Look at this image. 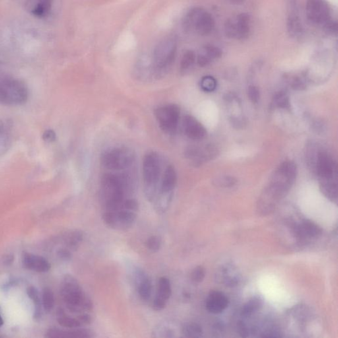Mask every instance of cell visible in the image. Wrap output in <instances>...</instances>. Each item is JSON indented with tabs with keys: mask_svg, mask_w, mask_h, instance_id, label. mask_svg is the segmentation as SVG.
Instances as JSON below:
<instances>
[{
	"mask_svg": "<svg viewBox=\"0 0 338 338\" xmlns=\"http://www.w3.org/2000/svg\"><path fill=\"white\" fill-rule=\"evenodd\" d=\"M297 168L293 161H284L273 172L268 185L260 195L257 207L264 213H272L295 181Z\"/></svg>",
	"mask_w": 338,
	"mask_h": 338,
	"instance_id": "obj_1",
	"label": "cell"
},
{
	"mask_svg": "<svg viewBox=\"0 0 338 338\" xmlns=\"http://www.w3.org/2000/svg\"><path fill=\"white\" fill-rule=\"evenodd\" d=\"M130 180L125 175L105 174L101 180V194L105 211H117L124 209L125 194Z\"/></svg>",
	"mask_w": 338,
	"mask_h": 338,
	"instance_id": "obj_2",
	"label": "cell"
},
{
	"mask_svg": "<svg viewBox=\"0 0 338 338\" xmlns=\"http://www.w3.org/2000/svg\"><path fill=\"white\" fill-rule=\"evenodd\" d=\"M60 293L64 303L70 312H89L92 310V301L84 293L80 284L72 275H66L64 276Z\"/></svg>",
	"mask_w": 338,
	"mask_h": 338,
	"instance_id": "obj_3",
	"label": "cell"
},
{
	"mask_svg": "<svg viewBox=\"0 0 338 338\" xmlns=\"http://www.w3.org/2000/svg\"><path fill=\"white\" fill-rule=\"evenodd\" d=\"M182 26L186 32L207 36L214 30L215 20L204 8H194L184 16Z\"/></svg>",
	"mask_w": 338,
	"mask_h": 338,
	"instance_id": "obj_4",
	"label": "cell"
},
{
	"mask_svg": "<svg viewBox=\"0 0 338 338\" xmlns=\"http://www.w3.org/2000/svg\"><path fill=\"white\" fill-rule=\"evenodd\" d=\"M28 89L24 83L13 78H0V103L22 105L28 101Z\"/></svg>",
	"mask_w": 338,
	"mask_h": 338,
	"instance_id": "obj_5",
	"label": "cell"
},
{
	"mask_svg": "<svg viewBox=\"0 0 338 338\" xmlns=\"http://www.w3.org/2000/svg\"><path fill=\"white\" fill-rule=\"evenodd\" d=\"M177 51V42L175 37L163 39L155 48L153 54V64L155 71L163 72L175 61Z\"/></svg>",
	"mask_w": 338,
	"mask_h": 338,
	"instance_id": "obj_6",
	"label": "cell"
},
{
	"mask_svg": "<svg viewBox=\"0 0 338 338\" xmlns=\"http://www.w3.org/2000/svg\"><path fill=\"white\" fill-rule=\"evenodd\" d=\"M134 154L126 147H114L104 151L101 163L110 171H122L131 167L134 163Z\"/></svg>",
	"mask_w": 338,
	"mask_h": 338,
	"instance_id": "obj_7",
	"label": "cell"
},
{
	"mask_svg": "<svg viewBox=\"0 0 338 338\" xmlns=\"http://www.w3.org/2000/svg\"><path fill=\"white\" fill-rule=\"evenodd\" d=\"M161 176V162L156 153L150 152L145 155L143 161V177L147 196L152 199Z\"/></svg>",
	"mask_w": 338,
	"mask_h": 338,
	"instance_id": "obj_8",
	"label": "cell"
},
{
	"mask_svg": "<svg viewBox=\"0 0 338 338\" xmlns=\"http://www.w3.org/2000/svg\"><path fill=\"white\" fill-rule=\"evenodd\" d=\"M226 35L229 38L244 41L249 37L251 19L247 14H240L229 19L225 25Z\"/></svg>",
	"mask_w": 338,
	"mask_h": 338,
	"instance_id": "obj_9",
	"label": "cell"
},
{
	"mask_svg": "<svg viewBox=\"0 0 338 338\" xmlns=\"http://www.w3.org/2000/svg\"><path fill=\"white\" fill-rule=\"evenodd\" d=\"M180 113V108L173 104L158 108L155 115L161 129L167 134H171L177 130Z\"/></svg>",
	"mask_w": 338,
	"mask_h": 338,
	"instance_id": "obj_10",
	"label": "cell"
},
{
	"mask_svg": "<svg viewBox=\"0 0 338 338\" xmlns=\"http://www.w3.org/2000/svg\"><path fill=\"white\" fill-rule=\"evenodd\" d=\"M306 15L309 22L312 24L327 26L330 20V8L324 0H307Z\"/></svg>",
	"mask_w": 338,
	"mask_h": 338,
	"instance_id": "obj_11",
	"label": "cell"
},
{
	"mask_svg": "<svg viewBox=\"0 0 338 338\" xmlns=\"http://www.w3.org/2000/svg\"><path fill=\"white\" fill-rule=\"evenodd\" d=\"M137 215L134 211L122 209L117 211H105L103 219L109 227L115 229L125 230L133 225Z\"/></svg>",
	"mask_w": 338,
	"mask_h": 338,
	"instance_id": "obj_12",
	"label": "cell"
},
{
	"mask_svg": "<svg viewBox=\"0 0 338 338\" xmlns=\"http://www.w3.org/2000/svg\"><path fill=\"white\" fill-rule=\"evenodd\" d=\"M314 169L320 182L337 180L336 164L325 151H321L317 153Z\"/></svg>",
	"mask_w": 338,
	"mask_h": 338,
	"instance_id": "obj_13",
	"label": "cell"
},
{
	"mask_svg": "<svg viewBox=\"0 0 338 338\" xmlns=\"http://www.w3.org/2000/svg\"><path fill=\"white\" fill-rule=\"evenodd\" d=\"M287 30L290 36L298 38L303 33L299 11L295 0H289L287 4Z\"/></svg>",
	"mask_w": 338,
	"mask_h": 338,
	"instance_id": "obj_14",
	"label": "cell"
},
{
	"mask_svg": "<svg viewBox=\"0 0 338 338\" xmlns=\"http://www.w3.org/2000/svg\"><path fill=\"white\" fill-rule=\"evenodd\" d=\"M322 232L319 226L308 219H303L293 227L294 235L300 241L319 237L322 235Z\"/></svg>",
	"mask_w": 338,
	"mask_h": 338,
	"instance_id": "obj_15",
	"label": "cell"
},
{
	"mask_svg": "<svg viewBox=\"0 0 338 338\" xmlns=\"http://www.w3.org/2000/svg\"><path fill=\"white\" fill-rule=\"evenodd\" d=\"M229 298L222 292L212 291L209 293L206 301V307L212 314H220L229 305Z\"/></svg>",
	"mask_w": 338,
	"mask_h": 338,
	"instance_id": "obj_16",
	"label": "cell"
},
{
	"mask_svg": "<svg viewBox=\"0 0 338 338\" xmlns=\"http://www.w3.org/2000/svg\"><path fill=\"white\" fill-rule=\"evenodd\" d=\"M183 128L186 136L193 140H201L206 136V128L192 116L184 118Z\"/></svg>",
	"mask_w": 338,
	"mask_h": 338,
	"instance_id": "obj_17",
	"label": "cell"
},
{
	"mask_svg": "<svg viewBox=\"0 0 338 338\" xmlns=\"http://www.w3.org/2000/svg\"><path fill=\"white\" fill-rule=\"evenodd\" d=\"M53 0H27L26 9L31 16L43 19L51 13Z\"/></svg>",
	"mask_w": 338,
	"mask_h": 338,
	"instance_id": "obj_18",
	"label": "cell"
},
{
	"mask_svg": "<svg viewBox=\"0 0 338 338\" xmlns=\"http://www.w3.org/2000/svg\"><path fill=\"white\" fill-rule=\"evenodd\" d=\"M23 264L26 268L37 272H47L51 269V265L44 257L26 253L23 256Z\"/></svg>",
	"mask_w": 338,
	"mask_h": 338,
	"instance_id": "obj_19",
	"label": "cell"
},
{
	"mask_svg": "<svg viewBox=\"0 0 338 338\" xmlns=\"http://www.w3.org/2000/svg\"><path fill=\"white\" fill-rule=\"evenodd\" d=\"M218 151L216 147L211 145L204 148H191L188 151V157L192 159L195 165H200L204 162L211 160L217 155Z\"/></svg>",
	"mask_w": 338,
	"mask_h": 338,
	"instance_id": "obj_20",
	"label": "cell"
},
{
	"mask_svg": "<svg viewBox=\"0 0 338 338\" xmlns=\"http://www.w3.org/2000/svg\"><path fill=\"white\" fill-rule=\"evenodd\" d=\"M221 50L213 45H207L199 52L197 62L201 67L209 65L213 60L218 59L222 56Z\"/></svg>",
	"mask_w": 338,
	"mask_h": 338,
	"instance_id": "obj_21",
	"label": "cell"
},
{
	"mask_svg": "<svg viewBox=\"0 0 338 338\" xmlns=\"http://www.w3.org/2000/svg\"><path fill=\"white\" fill-rule=\"evenodd\" d=\"M177 173L175 168L173 166H168L164 172L163 178H162L160 192L161 194H171V192L175 189L177 184Z\"/></svg>",
	"mask_w": 338,
	"mask_h": 338,
	"instance_id": "obj_22",
	"label": "cell"
},
{
	"mask_svg": "<svg viewBox=\"0 0 338 338\" xmlns=\"http://www.w3.org/2000/svg\"><path fill=\"white\" fill-rule=\"evenodd\" d=\"M50 337H93L92 331L84 328H76L72 330H62L60 329H51L47 332Z\"/></svg>",
	"mask_w": 338,
	"mask_h": 338,
	"instance_id": "obj_23",
	"label": "cell"
},
{
	"mask_svg": "<svg viewBox=\"0 0 338 338\" xmlns=\"http://www.w3.org/2000/svg\"><path fill=\"white\" fill-rule=\"evenodd\" d=\"M138 290L139 295L144 301H147L150 298L152 291V284L151 280L144 273H139Z\"/></svg>",
	"mask_w": 338,
	"mask_h": 338,
	"instance_id": "obj_24",
	"label": "cell"
},
{
	"mask_svg": "<svg viewBox=\"0 0 338 338\" xmlns=\"http://www.w3.org/2000/svg\"><path fill=\"white\" fill-rule=\"evenodd\" d=\"M172 293L171 284L167 277H162L159 280L158 290L155 298L167 303Z\"/></svg>",
	"mask_w": 338,
	"mask_h": 338,
	"instance_id": "obj_25",
	"label": "cell"
},
{
	"mask_svg": "<svg viewBox=\"0 0 338 338\" xmlns=\"http://www.w3.org/2000/svg\"><path fill=\"white\" fill-rule=\"evenodd\" d=\"M57 318L58 322L62 327L75 329L78 328L82 325L78 318H74L70 316L62 308L58 309Z\"/></svg>",
	"mask_w": 338,
	"mask_h": 338,
	"instance_id": "obj_26",
	"label": "cell"
},
{
	"mask_svg": "<svg viewBox=\"0 0 338 338\" xmlns=\"http://www.w3.org/2000/svg\"><path fill=\"white\" fill-rule=\"evenodd\" d=\"M321 192L331 202H336L337 199V180L320 182Z\"/></svg>",
	"mask_w": 338,
	"mask_h": 338,
	"instance_id": "obj_27",
	"label": "cell"
},
{
	"mask_svg": "<svg viewBox=\"0 0 338 338\" xmlns=\"http://www.w3.org/2000/svg\"><path fill=\"white\" fill-rule=\"evenodd\" d=\"M262 300L260 296H254V297L250 298L242 307V316L245 317L251 316L254 312L260 310L262 308Z\"/></svg>",
	"mask_w": 338,
	"mask_h": 338,
	"instance_id": "obj_28",
	"label": "cell"
},
{
	"mask_svg": "<svg viewBox=\"0 0 338 338\" xmlns=\"http://www.w3.org/2000/svg\"><path fill=\"white\" fill-rule=\"evenodd\" d=\"M182 333L187 337H200L202 335L203 331L202 327L198 323L190 322L184 325Z\"/></svg>",
	"mask_w": 338,
	"mask_h": 338,
	"instance_id": "obj_29",
	"label": "cell"
},
{
	"mask_svg": "<svg viewBox=\"0 0 338 338\" xmlns=\"http://www.w3.org/2000/svg\"><path fill=\"white\" fill-rule=\"evenodd\" d=\"M42 301L43 308H44L46 312H51L55 306V294L49 288L47 287L43 290Z\"/></svg>",
	"mask_w": 338,
	"mask_h": 338,
	"instance_id": "obj_30",
	"label": "cell"
},
{
	"mask_svg": "<svg viewBox=\"0 0 338 338\" xmlns=\"http://www.w3.org/2000/svg\"><path fill=\"white\" fill-rule=\"evenodd\" d=\"M83 237H84V236H83L82 232L79 231L72 232L66 238V244H67L68 247L72 248V249L77 248L82 242Z\"/></svg>",
	"mask_w": 338,
	"mask_h": 338,
	"instance_id": "obj_31",
	"label": "cell"
},
{
	"mask_svg": "<svg viewBox=\"0 0 338 338\" xmlns=\"http://www.w3.org/2000/svg\"><path fill=\"white\" fill-rule=\"evenodd\" d=\"M213 183L217 187L231 188L235 185L236 180L235 178L229 176H222L215 178Z\"/></svg>",
	"mask_w": 338,
	"mask_h": 338,
	"instance_id": "obj_32",
	"label": "cell"
},
{
	"mask_svg": "<svg viewBox=\"0 0 338 338\" xmlns=\"http://www.w3.org/2000/svg\"><path fill=\"white\" fill-rule=\"evenodd\" d=\"M28 294L31 300H33L34 302L35 305V312H36L37 316H39V315L41 314V300L40 298V296H39V293L38 290L36 288L33 287H30L28 289Z\"/></svg>",
	"mask_w": 338,
	"mask_h": 338,
	"instance_id": "obj_33",
	"label": "cell"
},
{
	"mask_svg": "<svg viewBox=\"0 0 338 338\" xmlns=\"http://www.w3.org/2000/svg\"><path fill=\"white\" fill-rule=\"evenodd\" d=\"M273 105L280 109H289L290 103L289 97L285 92H279L273 98Z\"/></svg>",
	"mask_w": 338,
	"mask_h": 338,
	"instance_id": "obj_34",
	"label": "cell"
},
{
	"mask_svg": "<svg viewBox=\"0 0 338 338\" xmlns=\"http://www.w3.org/2000/svg\"><path fill=\"white\" fill-rule=\"evenodd\" d=\"M196 55L192 51H186L184 54L180 62V69L182 70H186L189 69L190 67L194 64L196 61Z\"/></svg>",
	"mask_w": 338,
	"mask_h": 338,
	"instance_id": "obj_35",
	"label": "cell"
},
{
	"mask_svg": "<svg viewBox=\"0 0 338 338\" xmlns=\"http://www.w3.org/2000/svg\"><path fill=\"white\" fill-rule=\"evenodd\" d=\"M230 269H231V267H225L222 270L221 274V276L223 277V281L224 283L228 286L236 285L238 281V275H234V273H232Z\"/></svg>",
	"mask_w": 338,
	"mask_h": 338,
	"instance_id": "obj_36",
	"label": "cell"
},
{
	"mask_svg": "<svg viewBox=\"0 0 338 338\" xmlns=\"http://www.w3.org/2000/svg\"><path fill=\"white\" fill-rule=\"evenodd\" d=\"M201 88L206 92H212L217 88V82L212 76H205L200 82Z\"/></svg>",
	"mask_w": 338,
	"mask_h": 338,
	"instance_id": "obj_37",
	"label": "cell"
},
{
	"mask_svg": "<svg viewBox=\"0 0 338 338\" xmlns=\"http://www.w3.org/2000/svg\"><path fill=\"white\" fill-rule=\"evenodd\" d=\"M146 245L147 248L152 252H157L160 249L161 246V240L158 236H152L147 240Z\"/></svg>",
	"mask_w": 338,
	"mask_h": 338,
	"instance_id": "obj_38",
	"label": "cell"
},
{
	"mask_svg": "<svg viewBox=\"0 0 338 338\" xmlns=\"http://www.w3.org/2000/svg\"><path fill=\"white\" fill-rule=\"evenodd\" d=\"M206 276V270L202 266H197L193 269L191 279L195 283H200Z\"/></svg>",
	"mask_w": 338,
	"mask_h": 338,
	"instance_id": "obj_39",
	"label": "cell"
},
{
	"mask_svg": "<svg viewBox=\"0 0 338 338\" xmlns=\"http://www.w3.org/2000/svg\"><path fill=\"white\" fill-rule=\"evenodd\" d=\"M248 96L253 103H257L260 99V91L254 86H251L248 89Z\"/></svg>",
	"mask_w": 338,
	"mask_h": 338,
	"instance_id": "obj_40",
	"label": "cell"
},
{
	"mask_svg": "<svg viewBox=\"0 0 338 338\" xmlns=\"http://www.w3.org/2000/svg\"><path fill=\"white\" fill-rule=\"evenodd\" d=\"M123 208L136 212L139 209L138 202L134 199H127V200H124Z\"/></svg>",
	"mask_w": 338,
	"mask_h": 338,
	"instance_id": "obj_41",
	"label": "cell"
},
{
	"mask_svg": "<svg viewBox=\"0 0 338 338\" xmlns=\"http://www.w3.org/2000/svg\"><path fill=\"white\" fill-rule=\"evenodd\" d=\"M237 331L241 337H248L249 335V330L248 327L243 322H238L237 323Z\"/></svg>",
	"mask_w": 338,
	"mask_h": 338,
	"instance_id": "obj_42",
	"label": "cell"
},
{
	"mask_svg": "<svg viewBox=\"0 0 338 338\" xmlns=\"http://www.w3.org/2000/svg\"><path fill=\"white\" fill-rule=\"evenodd\" d=\"M43 138L45 142H53L57 138V135H56L55 132L53 130H47L43 134Z\"/></svg>",
	"mask_w": 338,
	"mask_h": 338,
	"instance_id": "obj_43",
	"label": "cell"
},
{
	"mask_svg": "<svg viewBox=\"0 0 338 338\" xmlns=\"http://www.w3.org/2000/svg\"><path fill=\"white\" fill-rule=\"evenodd\" d=\"M78 318L82 325H88L92 321V318H91L90 315L86 314V313L80 315V316H78Z\"/></svg>",
	"mask_w": 338,
	"mask_h": 338,
	"instance_id": "obj_44",
	"label": "cell"
},
{
	"mask_svg": "<svg viewBox=\"0 0 338 338\" xmlns=\"http://www.w3.org/2000/svg\"><path fill=\"white\" fill-rule=\"evenodd\" d=\"M58 255H59L60 258L62 259V260H68L72 258L71 253L68 250H60L59 252H58Z\"/></svg>",
	"mask_w": 338,
	"mask_h": 338,
	"instance_id": "obj_45",
	"label": "cell"
},
{
	"mask_svg": "<svg viewBox=\"0 0 338 338\" xmlns=\"http://www.w3.org/2000/svg\"><path fill=\"white\" fill-rule=\"evenodd\" d=\"M292 86H293V89H296V90H300V89L304 88V83L302 82V81H300L299 79L294 80Z\"/></svg>",
	"mask_w": 338,
	"mask_h": 338,
	"instance_id": "obj_46",
	"label": "cell"
},
{
	"mask_svg": "<svg viewBox=\"0 0 338 338\" xmlns=\"http://www.w3.org/2000/svg\"><path fill=\"white\" fill-rule=\"evenodd\" d=\"M14 260V258L12 256H6L5 259H4V264H12V262H13Z\"/></svg>",
	"mask_w": 338,
	"mask_h": 338,
	"instance_id": "obj_47",
	"label": "cell"
},
{
	"mask_svg": "<svg viewBox=\"0 0 338 338\" xmlns=\"http://www.w3.org/2000/svg\"><path fill=\"white\" fill-rule=\"evenodd\" d=\"M231 4H241L244 3V0H228Z\"/></svg>",
	"mask_w": 338,
	"mask_h": 338,
	"instance_id": "obj_48",
	"label": "cell"
},
{
	"mask_svg": "<svg viewBox=\"0 0 338 338\" xmlns=\"http://www.w3.org/2000/svg\"><path fill=\"white\" fill-rule=\"evenodd\" d=\"M3 324H4V320L3 318H2L1 315H0V327H1L2 325Z\"/></svg>",
	"mask_w": 338,
	"mask_h": 338,
	"instance_id": "obj_49",
	"label": "cell"
}]
</instances>
